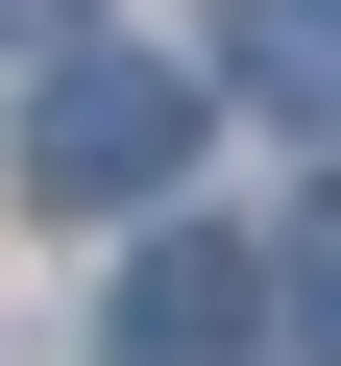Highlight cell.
<instances>
[{"label":"cell","instance_id":"7a4b0ae2","mask_svg":"<svg viewBox=\"0 0 341 366\" xmlns=\"http://www.w3.org/2000/svg\"><path fill=\"white\" fill-rule=\"evenodd\" d=\"M98 366H268V269L195 244V220H146L122 293H98Z\"/></svg>","mask_w":341,"mask_h":366},{"label":"cell","instance_id":"6da1fadb","mask_svg":"<svg viewBox=\"0 0 341 366\" xmlns=\"http://www.w3.org/2000/svg\"><path fill=\"white\" fill-rule=\"evenodd\" d=\"M195 171V74L170 49H49L25 74V196L49 220H122V196H170Z\"/></svg>","mask_w":341,"mask_h":366},{"label":"cell","instance_id":"3957f363","mask_svg":"<svg viewBox=\"0 0 341 366\" xmlns=\"http://www.w3.org/2000/svg\"><path fill=\"white\" fill-rule=\"evenodd\" d=\"M220 74L292 98V122H341V0H220Z\"/></svg>","mask_w":341,"mask_h":366},{"label":"cell","instance_id":"277c9868","mask_svg":"<svg viewBox=\"0 0 341 366\" xmlns=\"http://www.w3.org/2000/svg\"><path fill=\"white\" fill-rule=\"evenodd\" d=\"M268 317H292V342H317V366H341V220H317V244H292V269H268Z\"/></svg>","mask_w":341,"mask_h":366}]
</instances>
